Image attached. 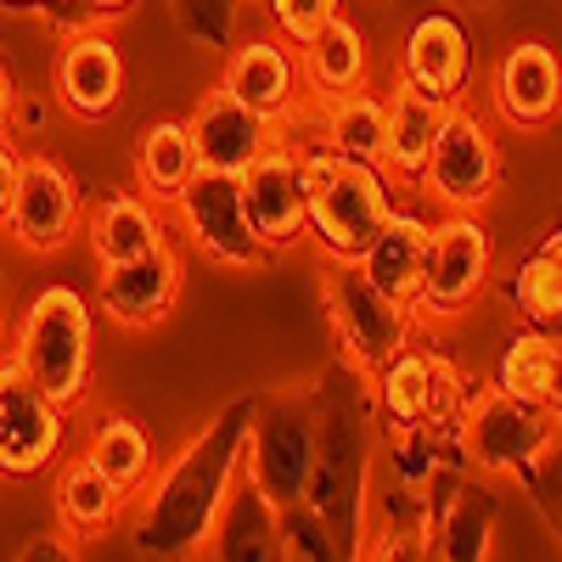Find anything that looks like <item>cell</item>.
I'll use <instances>...</instances> for the list:
<instances>
[{
    "instance_id": "cell-27",
    "label": "cell",
    "mask_w": 562,
    "mask_h": 562,
    "mask_svg": "<svg viewBox=\"0 0 562 562\" xmlns=\"http://www.w3.org/2000/svg\"><path fill=\"white\" fill-rule=\"evenodd\" d=\"M198 169H203V164H198V147H192V130H186V119H158V124L140 130V140H135V186H140L153 203L169 209Z\"/></svg>"
},
{
    "instance_id": "cell-16",
    "label": "cell",
    "mask_w": 562,
    "mask_h": 562,
    "mask_svg": "<svg viewBox=\"0 0 562 562\" xmlns=\"http://www.w3.org/2000/svg\"><path fill=\"white\" fill-rule=\"evenodd\" d=\"M220 85L254 113H265L281 130L304 124V74H299V45L281 34H248L231 45V57L220 68Z\"/></svg>"
},
{
    "instance_id": "cell-9",
    "label": "cell",
    "mask_w": 562,
    "mask_h": 562,
    "mask_svg": "<svg viewBox=\"0 0 562 562\" xmlns=\"http://www.w3.org/2000/svg\"><path fill=\"white\" fill-rule=\"evenodd\" d=\"M495 276V237L479 214L450 209L445 220H434L428 237V259H422V281H416V321H456L467 315Z\"/></svg>"
},
{
    "instance_id": "cell-39",
    "label": "cell",
    "mask_w": 562,
    "mask_h": 562,
    "mask_svg": "<svg viewBox=\"0 0 562 562\" xmlns=\"http://www.w3.org/2000/svg\"><path fill=\"white\" fill-rule=\"evenodd\" d=\"M12 349V315H7V304H0V355Z\"/></svg>"
},
{
    "instance_id": "cell-32",
    "label": "cell",
    "mask_w": 562,
    "mask_h": 562,
    "mask_svg": "<svg viewBox=\"0 0 562 562\" xmlns=\"http://www.w3.org/2000/svg\"><path fill=\"white\" fill-rule=\"evenodd\" d=\"M338 12H344V0H265L270 34H281L288 45H304L315 29H326Z\"/></svg>"
},
{
    "instance_id": "cell-12",
    "label": "cell",
    "mask_w": 562,
    "mask_h": 562,
    "mask_svg": "<svg viewBox=\"0 0 562 562\" xmlns=\"http://www.w3.org/2000/svg\"><path fill=\"white\" fill-rule=\"evenodd\" d=\"M68 450V411L0 355V479H40Z\"/></svg>"
},
{
    "instance_id": "cell-19",
    "label": "cell",
    "mask_w": 562,
    "mask_h": 562,
    "mask_svg": "<svg viewBox=\"0 0 562 562\" xmlns=\"http://www.w3.org/2000/svg\"><path fill=\"white\" fill-rule=\"evenodd\" d=\"M186 130H192L198 164H203V169H225V175H243L276 135H293V130L270 124L265 113H254L248 102H237L220 79L198 97V108H192V119H186Z\"/></svg>"
},
{
    "instance_id": "cell-34",
    "label": "cell",
    "mask_w": 562,
    "mask_h": 562,
    "mask_svg": "<svg viewBox=\"0 0 562 562\" xmlns=\"http://www.w3.org/2000/svg\"><path fill=\"white\" fill-rule=\"evenodd\" d=\"M0 7H7V12H40V18H57V23H79V0H0Z\"/></svg>"
},
{
    "instance_id": "cell-5",
    "label": "cell",
    "mask_w": 562,
    "mask_h": 562,
    "mask_svg": "<svg viewBox=\"0 0 562 562\" xmlns=\"http://www.w3.org/2000/svg\"><path fill=\"white\" fill-rule=\"evenodd\" d=\"M378 473V439H371V389L360 394H333L321 383V434H315V479H310V506L333 524L344 557H355V535L366 524V490Z\"/></svg>"
},
{
    "instance_id": "cell-4",
    "label": "cell",
    "mask_w": 562,
    "mask_h": 562,
    "mask_svg": "<svg viewBox=\"0 0 562 562\" xmlns=\"http://www.w3.org/2000/svg\"><path fill=\"white\" fill-rule=\"evenodd\" d=\"M450 450L461 461V473H473V479L529 484L535 467L562 450V422L551 405H535V400H518V394L484 383V389H467L461 416L450 428Z\"/></svg>"
},
{
    "instance_id": "cell-13",
    "label": "cell",
    "mask_w": 562,
    "mask_h": 562,
    "mask_svg": "<svg viewBox=\"0 0 562 562\" xmlns=\"http://www.w3.org/2000/svg\"><path fill=\"white\" fill-rule=\"evenodd\" d=\"M79 220H85V198L74 175L45 158V153H23V175H18V192H12V214H7V237L23 254H63L79 237Z\"/></svg>"
},
{
    "instance_id": "cell-23",
    "label": "cell",
    "mask_w": 562,
    "mask_h": 562,
    "mask_svg": "<svg viewBox=\"0 0 562 562\" xmlns=\"http://www.w3.org/2000/svg\"><path fill=\"white\" fill-rule=\"evenodd\" d=\"M52 506H57V529H63L74 546H97L102 535L119 529L130 495L79 450L74 461L57 467V495H52Z\"/></svg>"
},
{
    "instance_id": "cell-33",
    "label": "cell",
    "mask_w": 562,
    "mask_h": 562,
    "mask_svg": "<svg viewBox=\"0 0 562 562\" xmlns=\"http://www.w3.org/2000/svg\"><path fill=\"white\" fill-rule=\"evenodd\" d=\"M18 175H23V153L12 135H0V225L12 214V192H18Z\"/></svg>"
},
{
    "instance_id": "cell-36",
    "label": "cell",
    "mask_w": 562,
    "mask_h": 562,
    "mask_svg": "<svg viewBox=\"0 0 562 562\" xmlns=\"http://www.w3.org/2000/svg\"><path fill=\"white\" fill-rule=\"evenodd\" d=\"M74 551H79V546H74V540L57 529V535H40V540H29L18 557H74Z\"/></svg>"
},
{
    "instance_id": "cell-31",
    "label": "cell",
    "mask_w": 562,
    "mask_h": 562,
    "mask_svg": "<svg viewBox=\"0 0 562 562\" xmlns=\"http://www.w3.org/2000/svg\"><path fill=\"white\" fill-rule=\"evenodd\" d=\"M276 557L326 562V557H344V546H338L333 524H326L310 501H299V506H281L276 512Z\"/></svg>"
},
{
    "instance_id": "cell-14",
    "label": "cell",
    "mask_w": 562,
    "mask_h": 562,
    "mask_svg": "<svg viewBox=\"0 0 562 562\" xmlns=\"http://www.w3.org/2000/svg\"><path fill=\"white\" fill-rule=\"evenodd\" d=\"M180 288H186V254L175 237H164L158 248L135 254V259L102 265L97 310L113 326H124V333H147V326L169 321V310L180 304Z\"/></svg>"
},
{
    "instance_id": "cell-38",
    "label": "cell",
    "mask_w": 562,
    "mask_h": 562,
    "mask_svg": "<svg viewBox=\"0 0 562 562\" xmlns=\"http://www.w3.org/2000/svg\"><path fill=\"white\" fill-rule=\"evenodd\" d=\"M546 248H551V254L562 259V225H557V231H551V237H546ZM557 344H562V315H557Z\"/></svg>"
},
{
    "instance_id": "cell-18",
    "label": "cell",
    "mask_w": 562,
    "mask_h": 562,
    "mask_svg": "<svg viewBox=\"0 0 562 562\" xmlns=\"http://www.w3.org/2000/svg\"><path fill=\"white\" fill-rule=\"evenodd\" d=\"M473 34L456 12H422L411 29H405V45H400V79H411L416 90H428L439 102H461L473 90Z\"/></svg>"
},
{
    "instance_id": "cell-10",
    "label": "cell",
    "mask_w": 562,
    "mask_h": 562,
    "mask_svg": "<svg viewBox=\"0 0 562 562\" xmlns=\"http://www.w3.org/2000/svg\"><path fill=\"white\" fill-rule=\"evenodd\" d=\"M180 237L192 243V254H203L220 270H259L270 259V248L259 243V231L248 220L243 203V180L225 169H198L186 180V192L169 203Z\"/></svg>"
},
{
    "instance_id": "cell-11",
    "label": "cell",
    "mask_w": 562,
    "mask_h": 562,
    "mask_svg": "<svg viewBox=\"0 0 562 562\" xmlns=\"http://www.w3.org/2000/svg\"><path fill=\"white\" fill-rule=\"evenodd\" d=\"M501 186V147L490 124L467 108V102H450L445 119H439V135H434V153L422 164V180L416 192L439 203V209H484Z\"/></svg>"
},
{
    "instance_id": "cell-30",
    "label": "cell",
    "mask_w": 562,
    "mask_h": 562,
    "mask_svg": "<svg viewBox=\"0 0 562 562\" xmlns=\"http://www.w3.org/2000/svg\"><path fill=\"white\" fill-rule=\"evenodd\" d=\"M506 293H512V310H518L524 326L557 333V315H562V259L540 243L535 254L518 259V270H512V281H506Z\"/></svg>"
},
{
    "instance_id": "cell-35",
    "label": "cell",
    "mask_w": 562,
    "mask_h": 562,
    "mask_svg": "<svg viewBox=\"0 0 562 562\" xmlns=\"http://www.w3.org/2000/svg\"><path fill=\"white\" fill-rule=\"evenodd\" d=\"M135 7H140V0H79V23H97V29H102V23L130 18ZM79 23H74V29H79Z\"/></svg>"
},
{
    "instance_id": "cell-25",
    "label": "cell",
    "mask_w": 562,
    "mask_h": 562,
    "mask_svg": "<svg viewBox=\"0 0 562 562\" xmlns=\"http://www.w3.org/2000/svg\"><path fill=\"white\" fill-rule=\"evenodd\" d=\"M428 237H434V220L416 214V209H394L389 225L366 243V254L355 259L360 276L371 288H383L389 299L411 304L416 299V281H422V259H428Z\"/></svg>"
},
{
    "instance_id": "cell-3",
    "label": "cell",
    "mask_w": 562,
    "mask_h": 562,
    "mask_svg": "<svg viewBox=\"0 0 562 562\" xmlns=\"http://www.w3.org/2000/svg\"><path fill=\"white\" fill-rule=\"evenodd\" d=\"M304 175V225L310 243L326 259L355 265L366 254V243L389 225V214L400 209V186L383 175V164L371 158H349L333 147H304L299 158Z\"/></svg>"
},
{
    "instance_id": "cell-21",
    "label": "cell",
    "mask_w": 562,
    "mask_h": 562,
    "mask_svg": "<svg viewBox=\"0 0 562 562\" xmlns=\"http://www.w3.org/2000/svg\"><path fill=\"white\" fill-rule=\"evenodd\" d=\"M450 102L428 97V90H416L411 79H394L383 90V175L400 186V192H416L422 180V164L434 153V135H439V119H445Z\"/></svg>"
},
{
    "instance_id": "cell-26",
    "label": "cell",
    "mask_w": 562,
    "mask_h": 562,
    "mask_svg": "<svg viewBox=\"0 0 562 562\" xmlns=\"http://www.w3.org/2000/svg\"><path fill=\"white\" fill-rule=\"evenodd\" d=\"M85 456L97 461L130 501L140 495V484H147V479H153V467H158V445H153V434L140 428L130 411H102L97 422H90Z\"/></svg>"
},
{
    "instance_id": "cell-37",
    "label": "cell",
    "mask_w": 562,
    "mask_h": 562,
    "mask_svg": "<svg viewBox=\"0 0 562 562\" xmlns=\"http://www.w3.org/2000/svg\"><path fill=\"white\" fill-rule=\"evenodd\" d=\"M12 108H18V79H12L7 57H0V135H12Z\"/></svg>"
},
{
    "instance_id": "cell-6",
    "label": "cell",
    "mask_w": 562,
    "mask_h": 562,
    "mask_svg": "<svg viewBox=\"0 0 562 562\" xmlns=\"http://www.w3.org/2000/svg\"><path fill=\"white\" fill-rule=\"evenodd\" d=\"M315 434H321V383L259 394L243 439V479L259 495H270V506H299L315 479Z\"/></svg>"
},
{
    "instance_id": "cell-7",
    "label": "cell",
    "mask_w": 562,
    "mask_h": 562,
    "mask_svg": "<svg viewBox=\"0 0 562 562\" xmlns=\"http://www.w3.org/2000/svg\"><path fill=\"white\" fill-rule=\"evenodd\" d=\"M366 389H371V416L383 422V434L428 428V434L450 439L456 416H461V400H467L473 383L461 378V366L450 355L411 338L405 349H394L378 371H371Z\"/></svg>"
},
{
    "instance_id": "cell-24",
    "label": "cell",
    "mask_w": 562,
    "mask_h": 562,
    "mask_svg": "<svg viewBox=\"0 0 562 562\" xmlns=\"http://www.w3.org/2000/svg\"><path fill=\"white\" fill-rule=\"evenodd\" d=\"M85 243L97 254V265H119V259H135L169 237V220H164V203H153L147 192H108L85 209Z\"/></svg>"
},
{
    "instance_id": "cell-22",
    "label": "cell",
    "mask_w": 562,
    "mask_h": 562,
    "mask_svg": "<svg viewBox=\"0 0 562 562\" xmlns=\"http://www.w3.org/2000/svg\"><path fill=\"white\" fill-rule=\"evenodd\" d=\"M299 74H304V102H338L349 90L371 85V45L355 18H333L299 45Z\"/></svg>"
},
{
    "instance_id": "cell-29",
    "label": "cell",
    "mask_w": 562,
    "mask_h": 562,
    "mask_svg": "<svg viewBox=\"0 0 562 562\" xmlns=\"http://www.w3.org/2000/svg\"><path fill=\"white\" fill-rule=\"evenodd\" d=\"M276 512L270 495H259L248 479L237 484V495L225 501L220 512V529L209 540V557L220 562H248V557H276Z\"/></svg>"
},
{
    "instance_id": "cell-2",
    "label": "cell",
    "mask_w": 562,
    "mask_h": 562,
    "mask_svg": "<svg viewBox=\"0 0 562 562\" xmlns=\"http://www.w3.org/2000/svg\"><path fill=\"white\" fill-rule=\"evenodd\" d=\"M7 355L68 416H79L90 405V394H97V304L79 288H68V281L40 288L12 326Z\"/></svg>"
},
{
    "instance_id": "cell-15",
    "label": "cell",
    "mask_w": 562,
    "mask_h": 562,
    "mask_svg": "<svg viewBox=\"0 0 562 562\" xmlns=\"http://www.w3.org/2000/svg\"><path fill=\"white\" fill-rule=\"evenodd\" d=\"M299 158H304V140H299V130H293V135H276L270 147L237 175V180H243L248 220H254L259 243H265L270 254H288V248H299V243L310 237Z\"/></svg>"
},
{
    "instance_id": "cell-17",
    "label": "cell",
    "mask_w": 562,
    "mask_h": 562,
    "mask_svg": "<svg viewBox=\"0 0 562 562\" xmlns=\"http://www.w3.org/2000/svg\"><path fill=\"white\" fill-rule=\"evenodd\" d=\"M124 52L113 45L108 29L97 23H79L63 34V52H57V68H52V90H57V108L79 124H102L108 113H119L124 102Z\"/></svg>"
},
{
    "instance_id": "cell-1",
    "label": "cell",
    "mask_w": 562,
    "mask_h": 562,
    "mask_svg": "<svg viewBox=\"0 0 562 562\" xmlns=\"http://www.w3.org/2000/svg\"><path fill=\"white\" fill-rule=\"evenodd\" d=\"M259 394L231 400L214 422L186 439L164 467L135 495V524H130V551L140 557H209V540L220 529L225 501L243 484V439Z\"/></svg>"
},
{
    "instance_id": "cell-20",
    "label": "cell",
    "mask_w": 562,
    "mask_h": 562,
    "mask_svg": "<svg viewBox=\"0 0 562 562\" xmlns=\"http://www.w3.org/2000/svg\"><path fill=\"white\" fill-rule=\"evenodd\" d=\"M490 97H495V113L512 124V130H551L557 113H562V63L546 40H518L506 45V57L495 63V79H490Z\"/></svg>"
},
{
    "instance_id": "cell-41",
    "label": "cell",
    "mask_w": 562,
    "mask_h": 562,
    "mask_svg": "<svg viewBox=\"0 0 562 562\" xmlns=\"http://www.w3.org/2000/svg\"><path fill=\"white\" fill-rule=\"evenodd\" d=\"M248 7H254V0H248ZM259 7H265V0H259Z\"/></svg>"
},
{
    "instance_id": "cell-28",
    "label": "cell",
    "mask_w": 562,
    "mask_h": 562,
    "mask_svg": "<svg viewBox=\"0 0 562 562\" xmlns=\"http://www.w3.org/2000/svg\"><path fill=\"white\" fill-rule=\"evenodd\" d=\"M315 135H321V147L378 164V153H383V90L360 85L338 102H315Z\"/></svg>"
},
{
    "instance_id": "cell-40",
    "label": "cell",
    "mask_w": 562,
    "mask_h": 562,
    "mask_svg": "<svg viewBox=\"0 0 562 562\" xmlns=\"http://www.w3.org/2000/svg\"><path fill=\"white\" fill-rule=\"evenodd\" d=\"M456 7H473V12H490V7H495V0H456Z\"/></svg>"
},
{
    "instance_id": "cell-8",
    "label": "cell",
    "mask_w": 562,
    "mask_h": 562,
    "mask_svg": "<svg viewBox=\"0 0 562 562\" xmlns=\"http://www.w3.org/2000/svg\"><path fill=\"white\" fill-rule=\"evenodd\" d=\"M321 310H326V326H333L338 360L349 371H360V378H371L394 349H405L416 338V310L389 299L383 288H371L360 265H344V259H326Z\"/></svg>"
}]
</instances>
